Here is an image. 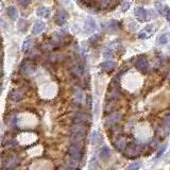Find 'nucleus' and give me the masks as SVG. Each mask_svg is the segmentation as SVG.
Listing matches in <instances>:
<instances>
[{"mask_svg": "<svg viewBox=\"0 0 170 170\" xmlns=\"http://www.w3.org/2000/svg\"><path fill=\"white\" fill-rule=\"evenodd\" d=\"M69 155L74 163H78L82 157V144L72 142V145L69 147Z\"/></svg>", "mask_w": 170, "mask_h": 170, "instance_id": "f257e3e1", "label": "nucleus"}, {"mask_svg": "<svg viewBox=\"0 0 170 170\" xmlns=\"http://www.w3.org/2000/svg\"><path fill=\"white\" fill-rule=\"evenodd\" d=\"M142 150V147L140 145L130 144L128 147L126 148L125 154H126V157H129V158H135L140 154Z\"/></svg>", "mask_w": 170, "mask_h": 170, "instance_id": "f03ea898", "label": "nucleus"}, {"mask_svg": "<svg viewBox=\"0 0 170 170\" xmlns=\"http://www.w3.org/2000/svg\"><path fill=\"white\" fill-rule=\"evenodd\" d=\"M122 114L120 112H112L110 116H107L106 121H105V126H109V128H114L120 121Z\"/></svg>", "mask_w": 170, "mask_h": 170, "instance_id": "7ed1b4c3", "label": "nucleus"}, {"mask_svg": "<svg viewBox=\"0 0 170 170\" xmlns=\"http://www.w3.org/2000/svg\"><path fill=\"white\" fill-rule=\"evenodd\" d=\"M34 69H35L34 64L29 60L23 61V63H21V65H20V72L23 75H30L31 72L34 71Z\"/></svg>", "mask_w": 170, "mask_h": 170, "instance_id": "20e7f679", "label": "nucleus"}, {"mask_svg": "<svg viewBox=\"0 0 170 170\" xmlns=\"http://www.w3.org/2000/svg\"><path fill=\"white\" fill-rule=\"evenodd\" d=\"M121 98V90L120 88L118 87L117 85L116 86H112L111 90L107 94V99L110 101H117Z\"/></svg>", "mask_w": 170, "mask_h": 170, "instance_id": "39448f33", "label": "nucleus"}, {"mask_svg": "<svg viewBox=\"0 0 170 170\" xmlns=\"http://www.w3.org/2000/svg\"><path fill=\"white\" fill-rule=\"evenodd\" d=\"M67 18H68V14H67V12L65 10L61 9L58 11L56 16H55V21L59 26H63L67 21Z\"/></svg>", "mask_w": 170, "mask_h": 170, "instance_id": "423d86ee", "label": "nucleus"}, {"mask_svg": "<svg viewBox=\"0 0 170 170\" xmlns=\"http://www.w3.org/2000/svg\"><path fill=\"white\" fill-rule=\"evenodd\" d=\"M160 131L162 132L163 135H166L170 132V114H167L163 119L162 126L160 128Z\"/></svg>", "mask_w": 170, "mask_h": 170, "instance_id": "0eeeda50", "label": "nucleus"}, {"mask_svg": "<svg viewBox=\"0 0 170 170\" xmlns=\"http://www.w3.org/2000/svg\"><path fill=\"white\" fill-rule=\"evenodd\" d=\"M134 14H135L136 18L139 21H146L148 19V13L144 8L142 7H137L135 10H134Z\"/></svg>", "mask_w": 170, "mask_h": 170, "instance_id": "6e6552de", "label": "nucleus"}, {"mask_svg": "<svg viewBox=\"0 0 170 170\" xmlns=\"http://www.w3.org/2000/svg\"><path fill=\"white\" fill-rule=\"evenodd\" d=\"M135 67L138 70L142 72H146L149 68V63H148V60L146 58H139L138 60L136 61L135 63Z\"/></svg>", "mask_w": 170, "mask_h": 170, "instance_id": "1a4fd4ad", "label": "nucleus"}, {"mask_svg": "<svg viewBox=\"0 0 170 170\" xmlns=\"http://www.w3.org/2000/svg\"><path fill=\"white\" fill-rule=\"evenodd\" d=\"M97 28L96 21L91 17H87L85 20V32L86 33H93Z\"/></svg>", "mask_w": 170, "mask_h": 170, "instance_id": "9d476101", "label": "nucleus"}, {"mask_svg": "<svg viewBox=\"0 0 170 170\" xmlns=\"http://www.w3.org/2000/svg\"><path fill=\"white\" fill-rule=\"evenodd\" d=\"M152 34H153V27H152V25H149L139 32L138 37L140 39H149Z\"/></svg>", "mask_w": 170, "mask_h": 170, "instance_id": "9b49d317", "label": "nucleus"}, {"mask_svg": "<svg viewBox=\"0 0 170 170\" xmlns=\"http://www.w3.org/2000/svg\"><path fill=\"white\" fill-rule=\"evenodd\" d=\"M126 145H128V144H126V137H119V138L116 139L115 142H114L115 148H116V149H117L118 151L126 150Z\"/></svg>", "mask_w": 170, "mask_h": 170, "instance_id": "f8f14e48", "label": "nucleus"}, {"mask_svg": "<svg viewBox=\"0 0 170 170\" xmlns=\"http://www.w3.org/2000/svg\"><path fill=\"white\" fill-rule=\"evenodd\" d=\"M119 23L116 20H111L109 23L105 25V30L107 32H115L119 29Z\"/></svg>", "mask_w": 170, "mask_h": 170, "instance_id": "ddd939ff", "label": "nucleus"}, {"mask_svg": "<svg viewBox=\"0 0 170 170\" xmlns=\"http://www.w3.org/2000/svg\"><path fill=\"white\" fill-rule=\"evenodd\" d=\"M18 164H19V158L14 155L5 162V168H15V167H17Z\"/></svg>", "mask_w": 170, "mask_h": 170, "instance_id": "4468645a", "label": "nucleus"}, {"mask_svg": "<svg viewBox=\"0 0 170 170\" xmlns=\"http://www.w3.org/2000/svg\"><path fill=\"white\" fill-rule=\"evenodd\" d=\"M11 99H13L14 101H20L23 98V91L21 90H13L10 94Z\"/></svg>", "mask_w": 170, "mask_h": 170, "instance_id": "2eb2a0df", "label": "nucleus"}, {"mask_svg": "<svg viewBox=\"0 0 170 170\" xmlns=\"http://www.w3.org/2000/svg\"><path fill=\"white\" fill-rule=\"evenodd\" d=\"M45 28H46V25L43 23V21H37V23H35V25L33 27L32 33L34 35H37V34L42 33V32L45 30Z\"/></svg>", "mask_w": 170, "mask_h": 170, "instance_id": "dca6fc26", "label": "nucleus"}, {"mask_svg": "<svg viewBox=\"0 0 170 170\" xmlns=\"http://www.w3.org/2000/svg\"><path fill=\"white\" fill-rule=\"evenodd\" d=\"M88 119H90L88 115L85 114V113H82V112L78 113V114L75 115V121L77 123H85V122H87Z\"/></svg>", "mask_w": 170, "mask_h": 170, "instance_id": "f3484780", "label": "nucleus"}, {"mask_svg": "<svg viewBox=\"0 0 170 170\" xmlns=\"http://www.w3.org/2000/svg\"><path fill=\"white\" fill-rule=\"evenodd\" d=\"M103 142V138H102L101 134L99 132H94L93 135H91V144L93 145H101Z\"/></svg>", "mask_w": 170, "mask_h": 170, "instance_id": "a211bd4d", "label": "nucleus"}, {"mask_svg": "<svg viewBox=\"0 0 170 170\" xmlns=\"http://www.w3.org/2000/svg\"><path fill=\"white\" fill-rule=\"evenodd\" d=\"M100 157L104 161H107L111 157V150H110V148L107 147V146H103V147L101 148Z\"/></svg>", "mask_w": 170, "mask_h": 170, "instance_id": "6ab92c4d", "label": "nucleus"}, {"mask_svg": "<svg viewBox=\"0 0 170 170\" xmlns=\"http://www.w3.org/2000/svg\"><path fill=\"white\" fill-rule=\"evenodd\" d=\"M100 67H101L102 70H104V71L110 72V71H112V70L114 69L115 64L113 63V62L106 61V62H103V63H102L101 65H100Z\"/></svg>", "mask_w": 170, "mask_h": 170, "instance_id": "aec40b11", "label": "nucleus"}, {"mask_svg": "<svg viewBox=\"0 0 170 170\" xmlns=\"http://www.w3.org/2000/svg\"><path fill=\"white\" fill-rule=\"evenodd\" d=\"M37 15L39 16V17H43V18H48L50 15V10L48 9V8H39V10H37Z\"/></svg>", "mask_w": 170, "mask_h": 170, "instance_id": "412c9836", "label": "nucleus"}, {"mask_svg": "<svg viewBox=\"0 0 170 170\" xmlns=\"http://www.w3.org/2000/svg\"><path fill=\"white\" fill-rule=\"evenodd\" d=\"M7 13H8V15H9V17L12 18L13 20L17 19L18 13H17V10H16L14 7H9V8H8V9H7Z\"/></svg>", "mask_w": 170, "mask_h": 170, "instance_id": "4be33fe9", "label": "nucleus"}, {"mask_svg": "<svg viewBox=\"0 0 170 170\" xmlns=\"http://www.w3.org/2000/svg\"><path fill=\"white\" fill-rule=\"evenodd\" d=\"M33 43H34V40L32 37H28L25 42H23V51H28L30 48L32 47V45H33Z\"/></svg>", "mask_w": 170, "mask_h": 170, "instance_id": "5701e85b", "label": "nucleus"}, {"mask_svg": "<svg viewBox=\"0 0 170 170\" xmlns=\"http://www.w3.org/2000/svg\"><path fill=\"white\" fill-rule=\"evenodd\" d=\"M17 27L21 32H26L27 29H28V21H27L26 19H23V18H21V19L18 20Z\"/></svg>", "mask_w": 170, "mask_h": 170, "instance_id": "b1692460", "label": "nucleus"}, {"mask_svg": "<svg viewBox=\"0 0 170 170\" xmlns=\"http://www.w3.org/2000/svg\"><path fill=\"white\" fill-rule=\"evenodd\" d=\"M112 5V0H99V7L101 9H107Z\"/></svg>", "mask_w": 170, "mask_h": 170, "instance_id": "393cba45", "label": "nucleus"}, {"mask_svg": "<svg viewBox=\"0 0 170 170\" xmlns=\"http://www.w3.org/2000/svg\"><path fill=\"white\" fill-rule=\"evenodd\" d=\"M115 101H111L109 103L106 104V106H105V111H106V113H112L113 111H116L118 107V105H114Z\"/></svg>", "mask_w": 170, "mask_h": 170, "instance_id": "a878e982", "label": "nucleus"}, {"mask_svg": "<svg viewBox=\"0 0 170 170\" xmlns=\"http://www.w3.org/2000/svg\"><path fill=\"white\" fill-rule=\"evenodd\" d=\"M168 40H169V35H168V33H164V34H161V35H160V37H158L157 42L160 43V44L164 45V44H167V43H168Z\"/></svg>", "mask_w": 170, "mask_h": 170, "instance_id": "bb28decb", "label": "nucleus"}, {"mask_svg": "<svg viewBox=\"0 0 170 170\" xmlns=\"http://www.w3.org/2000/svg\"><path fill=\"white\" fill-rule=\"evenodd\" d=\"M102 39V35L99 34V33H96L94 34L93 36L90 37V43H91V44H95V43H99Z\"/></svg>", "mask_w": 170, "mask_h": 170, "instance_id": "cd10ccee", "label": "nucleus"}, {"mask_svg": "<svg viewBox=\"0 0 170 170\" xmlns=\"http://www.w3.org/2000/svg\"><path fill=\"white\" fill-rule=\"evenodd\" d=\"M103 58L105 59V60H111V59L114 58V52H113V50H105L103 52Z\"/></svg>", "mask_w": 170, "mask_h": 170, "instance_id": "c85d7f7f", "label": "nucleus"}, {"mask_svg": "<svg viewBox=\"0 0 170 170\" xmlns=\"http://www.w3.org/2000/svg\"><path fill=\"white\" fill-rule=\"evenodd\" d=\"M71 71L74 72L75 75H78V77H79V75H81L83 74V68L81 66H79V65H77V66L72 67Z\"/></svg>", "mask_w": 170, "mask_h": 170, "instance_id": "c756f323", "label": "nucleus"}, {"mask_svg": "<svg viewBox=\"0 0 170 170\" xmlns=\"http://www.w3.org/2000/svg\"><path fill=\"white\" fill-rule=\"evenodd\" d=\"M163 14L165 15L166 19L170 23V9L168 7H164V13H163Z\"/></svg>", "mask_w": 170, "mask_h": 170, "instance_id": "7c9ffc66", "label": "nucleus"}, {"mask_svg": "<svg viewBox=\"0 0 170 170\" xmlns=\"http://www.w3.org/2000/svg\"><path fill=\"white\" fill-rule=\"evenodd\" d=\"M130 7H131V3L129 1L123 2L122 5H121V11H122V12H126V11H128L130 9Z\"/></svg>", "mask_w": 170, "mask_h": 170, "instance_id": "2f4dec72", "label": "nucleus"}, {"mask_svg": "<svg viewBox=\"0 0 170 170\" xmlns=\"http://www.w3.org/2000/svg\"><path fill=\"white\" fill-rule=\"evenodd\" d=\"M140 166H142V164L138 163V162H136V163L131 164V165L128 167V169L129 170H135V169H138Z\"/></svg>", "mask_w": 170, "mask_h": 170, "instance_id": "473e14b6", "label": "nucleus"}, {"mask_svg": "<svg viewBox=\"0 0 170 170\" xmlns=\"http://www.w3.org/2000/svg\"><path fill=\"white\" fill-rule=\"evenodd\" d=\"M18 3H19L21 7L26 8L31 3V0H18Z\"/></svg>", "mask_w": 170, "mask_h": 170, "instance_id": "72a5a7b5", "label": "nucleus"}, {"mask_svg": "<svg viewBox=\"0 0 170 170\" xmlns=\"http://www.w3.org/2000/svg\"><path fill=\"white\" fill-rule=\"evenodd\" d=\"M166 148H167V145L166 144H164L163 146H162V147L160 148V150H158V152H157V157H160V156L163 154L164 152H165V150H166Z\"/></svg>", "mask_w": 170, "mask_h": 170, "instance_id": "f704fd0d", "label": "nucleus"}, {"mask_svg": "<svg viewBox=\"0 0 170 170\" xmlns=\"http://www.w3.org/2000/svg\"><path fill=\"white\" fill-rule=\"evenodd\" d=\"M155 7H156V9H157L158 12L163 14V13H164V10H163V9H164V7H162V4H161V3H156V4H155Z\"/></svg>", "mask_w": 170, "mask_h": 170, "instance_id": "c9c22d12", "label": "nucleus"}, {"mask_svg": "<svg viewBox=\"0 0 170 170\" xmlns=\"http://www.w3.org/2000/svg\"><path fill=\"white\" fill-rule=\"evenodd\" d=\"M156 147H157V142H156V140H153V142L150 144L151 150H154V148H156Z\"/></svg>", "mask_w": 170, "mask_h": 170, "instance_id": "e433bc0d", "label": "nucleus"}, {"mask_svg": "<svg viewBox=\"0 0 170 170\" xmlns=\"http://www.w3.org/2000/svg\"><path fill=\"white\" fill-rule=\"evenodd\" d=\"M81 1H82L83 3H85L86 5H90L91 3H93L94 0H81Z\"/></svg>", "mask_w": 170, "mask_h": 170, "instance_id": "4c0bfd02", "label": "nucleus"}]
</instances>
